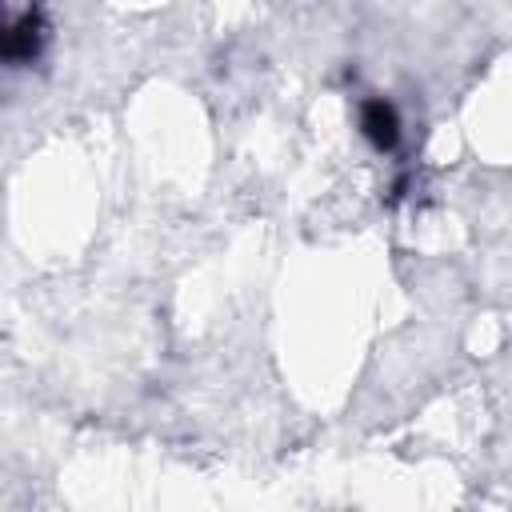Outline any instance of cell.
Returning <instances> with one entry per match:
<instances>
[{"label": "cell", "instance_id": "6da1fadb", "mask_svg": "<svg viewBox=\"0 0 512 512\" xmlns=\"http://www.w3.org/2000/svg\"><path fill=\"white\" fill-rule=\"evenodd\" d=\"M44 40H48V20H44L40 4H32V8L20 12V16L12 20V28H8V40H4L8 64H32V60L40 56Z\"/></svg>", "mask_w": 512, "mask_h": 512}, {"label": "cell", "instance_id": "7a4b0ae2", "mask_svg": "<svg viewBox=\"0 0 512 512\" xmlns=\"http://www.w3.org/2000/svg\"><path fill=\"white\" fill-rule=\"evenodd\" d=\"M360 128L372 140V148H380V152H392L400 140V120H396V108L388 100H368L360 108Z\"/></svg>", "mask_w": 512, "mask_h": 512}]
</instances>
